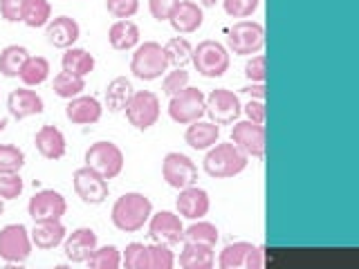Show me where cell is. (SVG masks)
<instances>
[{
  "instance_id": "7402d4cb",
  "label": "cell",
  "mask_w": 359,
  "mask_h": 269,
  "mask_svg": "<svg viewBox=\"0 0 359 269\" xmlns=\"http://www.w3.org/2000/svg\"><path fill=\"white\" fill-rule=\"evenodd\" d=\"M168 22H171V27L177 34H194L202 27L205 14H202V7L194 3V0H180L173 14L168 16Z\"/></svg>"
},
{
  "instance_id": "ac0fdd59",
  "label": "cell",
  "mask_w": 359,
  "mask_h": 269,
  "mask_svg": "<svg viewBox=\"0 0 359 269\" xmlns=\"http://www.w3.org/2000/svg\"><path fill=\"white\" fill-rule=\"evenodd\" d=\"M175 207H177V216H182L187 220H200L209 213L211 200H209V193L205 188L194 184V186L180 188Z\"/></svg>"
},
{
  "instance_id": "f1b7e54d",
  "label": "cell",
  "mask_w": 359,
  "mask_h": 269,
  "mask_svg": "<svg viewBox=\"0 0 359 269\" xmlns=\"http://www.w3.org/2000/svg\"><path fill=\"white\" fill-rule=\"evenodd\" d=\"M135 92V88L130 83V78L126 76H115L112 81L106 85V108L110 112H121L126 110L128 101Z\"/></svg>"
},
{
  "instance_id": "5b68a950",
  "label": "cell",
  "mask_w": 359,
  "mask_h": 269,
  "mask_svg": "<svg viewBox=\"0 0 359 269\" xmlns=\"http://www.w3.org/2000/svg\"><path fill=\"white\" fill-rule=\"evenodd\" d=\"M207 115L205 108V92L200 88L187 85L184 90H180L177 95L171 97L168 101V117H171L180 126H189L198 119Z\"/></svg>"
},
{
  "instance_id": "ffe728a7",
  "label": "cell",
  "mask_w": 359,
  "mask_h": 269,
  "mask_svg": "<svg viewBox=\"0 0 359 269\" xmlns=\"http://www.w3.org/2000/svg\"><path fill=\"white\" fill-rule=\"evenodd\" d=\"M101 115H104V108H101L97 97L79 95L67 101V106H65L67 121L76 123V126H93V123L101 119Z\"/></svg>"
},
{
  "instance_id": "7a4b0ae2",
  "label": "cell",
  "mask_w": 359,
  "mask_h": 269,
  "mask_svg": "<svg viewBox=\"0 0 359 269\" xmlns=\"http://www.w3.org/2000/svg\"><path fill=\"white\" fill-rule=\"evenodd\" d=\"M247 164H250V157H247L233 142L213 144L207 151L205 160H202L205 173L216 179H229V177L241 175L247 168Z\"/></svg>"
},
{
  "instance_id": "b9f144b4",
  "label": "cell",
  "mask_w": 359,
  "mask_h": 269,
  "mask_svg": "<svg viewBox=\"0 0 359 269\" xmlns=\"http://www.w3.org/2000/svg\"><path fill=\"white\" fill-rule=\"evenodd\" d=\"M261 5V0H222V7L231 18H250Z\"/></svg>"
},
{
  "instance_id": "f907efd6",
  "label": "cell",
  "mask_w": 359,
  "mask_h": 269,
  "mask_svg": "<svg viewBox=\"0 0 359 269\" xmlns=\"http://www.w3.org/2000/svg\"><path fill=\"white\" fill-rule=\"evenodd\" d=\"M7 128V119H0V132Z\"/></svg>"
},
{
  "instance_id": "6da1fadb",
  "label": "cell",
  "mask_w": 359,
  "mask_h": 269,
  "mask_svg": "<svg viewBox=\"0 0 359 269\" xmlns=\"http://www.w3.org/2000/svg\"><path fill=\"white\" fill-rule=\"evenodd\" d=\"M153 216V202L144 193L137 191H128L115 200L110 211L112 224L123 233H135L144 229V224H149V218Z\"/></svg>"
},
{
  "instance_id": "f6af8a7d",
  "label": "cell",
  "mask_w": 359,
  "mask_h": 269,
  "mask_svg": "<svg viewBox=\"0 0 359 269\" xmlns=\"http://www.w3.org/2000/svg\"><path fill=\"white\" fill-rule=\"evenodd\" d=\"M180 0H149V11L155 20H168V16L173 14V9L177 7Z\"/></svg>"
},
{
  "instance_id": "ab89813d",
  "label": "cell",
  "mask_w": 359,
  "mask_h": 269,
  "mask_svg": "<svg viewBox=\"0 0 359 269\" xmlns=\"http://www.w3.org/2000/svg\"><path fill=\"white\" fill-rule=\"evenodd\" d=\"M22 188H25V182H22L20 173L0 171V198L16 200L22 193Z\"/></svg>"
},
{
  "instance_id": "3957f363",
  "label": "cell",
  "mask_w": 359,
  "mask_h": 269,
  "mask_svg": "<svg viewBox=\"0 0 359 269\" xmlns=\"http://www.w3.org/2000/svg\"><path fill=\"white\" fill-rule=\"evenodd\" d=\"M130 72L140 81H155L168 72V59L164 54V45L155 41H144L137 45L130 59Z\"/></svg>"
},
{
  "instance_id": "e0dca14e",
  "label": "cell",
  "mask_w": 359,
  "mask_h": 269,
  "mask_svg": "<svg viewBox=\"0 0 359 269\" xmlns=\"http://www.w3.org/2000/svg\"><path fill=\"white\" fill-rule=\"evenodd\" d=\"M97 233L90 227H79L72 233L65 235L63 240V254L67 261L72 263H88V258L93 256V251L97 249Z\"/></svg>"
},
{
  "instance_id": "d6986e66",
  "label": "cell",
  "mask_w": 359,
  "mask_h": 269,
  "mask_svg": "<svg viewBox=\"0 0 359 269\" xmlns=\"http://www.w3.org/2000/svg\"><path fill=\"white\" fill-rule=\"evenodd\" d=\"M7 110H9V115L14 117L16 121H20V119L34 117V115H41V112L45 110V104H43L41 95H36L34 90H29L25 85V88L11 90V92H9V97H7Z\"/></svg>"
},
{
  "instance_id": "f546056e",
  "label": "cell",
  "mask_w": 359,
  "mask_h": 269,
  "mask_svg": "<svg viewBox=\"0 0 359 269\" xmlns=\"http://www.w3.org/2000/svg\"><path fill=\"white\" fill-rule=\"evenodd\" d=\"M50 76V61L45 56H27V61L22 63L18 78L22 81V85L27 88H36L41 83L48 81Z\"/></svg>"
},
{
  "instance_id": "4316f807",
  "label": "cell",
  "mask_w": 359,
  "mask_h": 269,
  "mask_svg": "<svg viewBox=\"0 0 359 269\" xmlns=\"http://www.w3.org/2000/svg\"><path fill=\"white\" fill-rule=\"evenodd\" d=\"M108 43L112 45V50L126 52L140 45V27L135 25L130 18L115 20L108 29Z\"/></svg>"
},
{
  "instance_id": "4dcf8cb0",
  "label": "cell",
  "mask_w": 359,
  "mask_h": 269,
  "mask_svg": "<svg viewBox=\"0 0 359 269\" xmlns=\"http://www.w3.org/2000/svg\"><path fill=\"white\" fill-rule=\"evenodd\" d=\"M52 20V3L50 0H25L22 5L20 22H25L27 27L39 29L45 27Z\"/></svg>"
},
{
  "instance_id": "ee69618b",
  "label": "cell",
  "mask_w": 359,
  "mask_h": 269,
  "mask_svg": "<svg viewBox=\"0 0 359 269\" xmlns=\"http://www.w3.org/2000/svg\"><path fill=\"white\" fill-rule=\"evenodd\" d=\"M106 9L117 20L133 18L140 11V0H106Z\"/></svg>"
},
{
  "instance_id": "83f0119b",
  "label": "cell",
  "mask_w": 359,
  "mask_h": 269,
  "mask_svg": "<svg viewBox=\"0 0 359 269\" xmlns=\"http://www.w3.org/2000/svg\"><path fill=\"white\" fill-rule=\"evenodd\" d=\"M95 65H97L95 56L83 48H67L65 54L61 56L63 70L70 74H76V76H83V78L95 70Z\"/></svg>"
},
{
  "instance_id": "8d00e7d4",
  "label": "cell",
  "mask_w": 359,
  "mask_h": 269,
  "mask_svg": "<svg viewBox=\"0 0 359 269\" xmlns=\"http://www.w3.org/2000/svg\"><path fill=\"white\" fill-rule=\"evenodd\" d=\"M121 263L128 269H151L149 261V244L144 242H130L121 254Z\"/></svg>"
},
{
  "instance_id": "cb8c5ba5",
  "label": "cell",
  "mask_w": 359,
  "mask_h": 269,
  "mask_svg": "<svg viewBox=\"0 0 359 269\" xmlns=\"http://www.w3.org/2000/svg\"><path fill=\"white\" fill-rule=\"evenodd\" d=\"M29 235H32V244L36 247V249L50 251V249H54V247L63 244L67 229L61 220L34 222V229L29 231Z\"/></svg>"
},
{
  "instance_id": "bcb514c9",
  "label": "cell",
  "mask_w": 359,
  "mask_h": 269,
  "mask_svg": "<svg viewBox=\"0 0 359 269\" xmlns=\"http://www.w3.org/2000/svg\"><path fill=\"white\" fill-rule=\"evenodd\" d=\"M22 5H25V0H0V16L7 22H20Z\"/></svg>"
},
{
  "instance_id": "52a82bcc",
  "label": "cell",
  "mask_w": 359,
  "mask_h": 269,
  "mask_svg": "<svg viewBox=\"0 0 359 269\" xmlns=\"http://www.w3.org/2000/svg\"><path fill=\"white\" fill-rule=\"evenodd\" d=\"M123 112H126V119L133 128L149 130L155 126L157 119H160V112H162L160 97L151 92V90H135Z\"/></svg>"
},
{
  "instance_id": "ba28073f",
  "label": "cell",
  "mask_w": 359,
  "mask_h": 269,
  "mask_svg": "<svg viewBox=\"0 0 359 269\" xmlns=\"http://www.w3.org/2000/svg\"><path fill=\"white\" fill-rule=\"evenodd\" d=\"M72 186H74L76 198L81 200L83 205H90V207L104 205L110 195L108 179L104 175H99L95 168H90V166L76 168L74 175H72Z\"/></svg>"
},
{
  "instance_id": "c3c4849f",
  "label": "cell",
  "mask_w": 359,
  "mask_h": 269,
  "mask_svg": "<svg viewBox=\"0 0 359 269\" xmlns=\"http://www.w3.org/2000/svg\"><path fill=\"white\" fill-rule=\"evenodd\" d=\"M241 92H243L245 97H250V99L265 101V97H267V88H265V83H250V85L241 88Z\"/></svg>"
},
{
  "instance_id": "d590c367",
  "label": "cell",
  "mask_w": 359,
  "mask_h": 269,
  "mask_svg": "<svg viewBox=\"0 0 359 269\" xmlns=\"http://www.w3.org/2000/svg\"><path fill=\"white\" fill-rule=\"evenodd\" d=\"M88 265L93 269H117L121 265V251L115 244H104L93 251V256L88 258Z\"/></svg>"
},
{
  "instance_id": "30bf717a",
  "label": "cell",
  "mask_w": 359,
  "mask_h": 269,
  "mask_svg": "<svg viewBox=\"0 0 359 269\" xmlns=\"http://www.w3.org/2000/svg\"><path fill=\"white\" fill-rule=\"evenodd\" d=\"M205 108H207L209 119L213 123H218V126H229V123L238 121V117L243 115L241 97L227 88L211 90L205 97Z\"/></svg>"
},
{
  "instance_id": "9a60e30c",
  "label": "cell",
  "mask_w": 359,
  "mask_h": 269,
  "mask_svg": "<svg viewBox=\"0 0 359 269\" xmlns=\"http://www.w3.org/2000/svg\"><path fill=\"white\" fill-rule=\"evenodd\" d=\"M231 142L238 146V149L247 157H256V160H263L265 157V126L263 123H254L250 119L245 121H233L231 128Z\"/></svg>"
},
{
  "instance_id": "277c9868",
  "label": "cell",
  "mask_w": 359,
  "mask_h": 269,
  "mask_svg": "<svg viewBox=\"0 0 359 269\" xmlns=\"http://www.w3.org/2000/svg\"><path fill=\"white\" fill-rule=\"evenodd\" d=\"M191 63L205 78H220L224 72L229 70V50L218 41H202L198 43L194 52H191Z\"/></svg>"
},
{
  "instance_id": "74e56055",
  "label": "cell",
  "mask_w": 359,
  "mask_h": 269,
  "mask_svg": "<svg viewBox=\"0 0 359 269\" xmlns=\"http://www.w3.org/2000/svg\"><path fill=\"white\" fill-rule=\"evenodd\" d=\"M25 166V153L16 144H0V171L20 173Z\"/></svg>"
},
{
  "instance_id": "603a6c76",
  "label": "cell",
  "mask_w": 359,
  "mask_h": 269,
  "mask_svg": "<svg viewBox=\"0 0 359 269\" xmlns=\"http://www.w3.org/2000/svg\"><path fill=\"white\" fill-rule=\"evenodd\" d=\"M34 146H36V151L45 157V160H61L67 151V144H65V134L52 126V123H45L36 130L34 134Z\"/></svg>"
},
{
  "instance_id": "2e32d148",
  "label": "cell",
  "mask_w": 359,
  "mask_h": 269,
  "mask_svg": "<svg viewBox=\"0 0 359 269\" xmlns=\"http://www.w3.org/2000/svg\"><path fill=\"white\" fill-rule=\"evenodd\" d=\"M182 220L173 211H157L149 218V238L153 242L164 244H180L182 242Z\"/></svg>"
},
{
  "instance_id": "7bdbcfd3",
  "label": "cell",
  "mask_w": 359,
  "mask_h": 269,
  "mask_svg": "<svg viewBox=\"0 0 359 269\" xmlns=\"http://www.w3.org/2000/svg\"><path fill=\"white\" fill-rule=\"evenodd\" d=\"M245 76L252 83H265L267 78V59L265 54H254L250 56V61L245 63Z\"/></svg>"
},
{
  "instance_id": "7c38bea8",
  "label": "cell",
  "mask_w": 359,
  "mask_h": 269,
  "mask_svg": "<svg viewBox=\"0 0 359 269\" xmlns=\"http://www.w3.org/2000/svg\"><path fill=\"white\" fill-rule=\"evenodd\" d=\"M162 179L171 188H187L198 182V166L184 153H166L162 160Z\"/></svg>"
},
{
  "instance_id": "60d3db41",
  "label": "cell",
  "mask_w": 359,
  "mask_h": 269,
  "mask_svg": "<svg viewBox=\"0 0 359 269\" xmlns=\"http://www.w3.org/2000/svg\"><path fill=\"white\" fill-rule=\"evenodd\" d=\"M189 85V72L184 70V67H173L171 72H166L164 74V81H162V90L168 95V97H173L177 95L180 90H184Z\"/></svg>"
},
{
  "instance_id": "681fc988",
  "label": "cell",
  "mask_w": 359,
  "mask_h": 269,
  "mask_svg": "<svg viewBox=\"0 0 359 269\" xmlns=\"http://www.w3.org/2000/svg\"><path fill=\"white\" fill-rule=\"evenodd\" d=\"M218 3H222V0H200V7H207V9H211V7H216Z\"/></svg>"
},
{
  "instance_id": "8992f818",
  "label": "cell",
  "mask_w": 359,
  "mask_h": 269,
  "mask_svg": "<svg viewBox=\"0 0 359 269\" xmlns=\"http://www.w3.org/2000/svg\"><path fill=\"white\" fill-rule=\"evenodd\" d=\"M265 48V29L256 20H238L227 32V50L238 56H254L261 54Z\"/></svg>"
},
{
  "instance_id": "484cf974",
  "label": "cell",
  "mask_w": 359,
  "mask_h": 269,
  "mask_svg": "<svg viewBox=\"0 0 359 269\" xmlns=\"http://www.w3.org/2000/svg\"><path fill=\"white\" fill-rule=\"evenodd\" d=\"M213 265H216V251L211 244L182 242V251H180V267L182 269H211Z\"/></svg>"
},
{
  "instance_id": "5bb4252c",
  "label": "cell",
  "mask_w": 359,
  "mask_h": 269,
  "mask_svg": "<svg viewBox=\"0 0 359 269\" xmlns=\"http://www.w3.org/2000/svg\"><path fill=\"white\" fill-rule=\"evenodd\" d=\"M65 211H67V202L54 188H41L27 202V213L34 222L61 220L65 216Z\"/></svg>"
},
{
  "instance_id": "1f68e13d",
  "label": "cell",
  "mask_w": 359,
  "mask_h": 269,
  "mask_svg": "<svg viewBox=\"0 0 359 269\" xmlns=\"http://www.w3.org/2000/svg\"><path fill=\"white\" fill-rule=\"evenodd\" d=\"M220 240V233H218V227L216 224H211L207 220H194L184 229L182 233V242H202V244H211L216 247Z\"/></svg>"
},
{
  "instance_id": "d6a6232c",
  "label": "cell",
  "mask_w": 359,
  "mask_h": 269,
  "mask_svg": "<svg viewBox=\"0 0 359 269\" xmlns=\"http://www.w3.org/2000/svg\"><path fill=\"white\" fill-rule=\"evenodd\" d=\"M27 48L22 45H7V48L0 50V74L7 76V78H14L18 76L22 63L27 61Z\"/></svg>"
},
{
  "instance_id": "f35d334b",
  "label": "cell",
  "mask_w": 359,
  "mask_h": 269,
  "mask_svg": "<svg viewBox=\"0 0 359 269\" xmlns=\"http://www.w3.org/2000/svg\"><path fill=\"white\" fill-rule=\"evenodd\" d=\"M149 261H151V269H171L175 265V254L171 251V244L164 242L149 244Z\"/></svg>"
},
{
  "instance_id": "e575fe53",
  "label": "cell",
  "mask_w": 359,
  "mask_h": 269,
  "mask_svg": "<svg viewBox=\"0 0 359 269\" xmlns=\"http://www.w3.org/2000/svg\"><path fill=\"white\" fill-rule=\"evenodd\" d=\"M191 52H194V45H191L184 36H173L164 45V54L168 59V65H173V67H184L187 63H191Z\"/></svg>"
},
{
  "instance_id": "44dd1931",
  "label": "cell",
  "mask_w": 359,
  "mask_h": 269,
  "mask_svg": "<svg viewBox=\"0 0 359 269\" xmlns=\"http://www.w3.org/2000/svg\"><path fill=\"white\" fill-rule=\"evenodd\" d=\"M45 36H48V43L54 45V48L67 50L74 48V43L81 36V27L70 16H56L45 25Z\"/></svg>"
},
{
  "instance_id": "816d5d0a",
  "label": "cell",
  "mask_w": 359,
  "mask_h": 269,
  "mask_svg": "<svg viewBox=\"0 0 359 269\" xmlns=\"http://www.w3.org/2000/svg\"><path fill=\"white\" fill-rule=\"evenodd\" d=\"M3 213H5V200L0 198V216H3Z\"/></svg>"
},
{
  "instance_id": "d4e9b609",
  "label": "cell",
  "mask_w": 359,
  "mask_h": 269,
  "mask_svg": "<svg viewBox=\"0 0 359 269\" xmlns=\"http://www.w3.org/2000/svg\"><path fill=\"white\" fill-rule=\"evenodd\" d=\"M184 142L194 151H209L213 144L220 142V126L213 121H194L184 130Z\"/></svg>"
},
{
  "instance_id": "7dc6e473",
  "label": "cell",
  "mask_w": 359,
  "mask_h": 269,
  "mask_svg": "<svg viewBox=\"0 0 359 269\" xmlns=\"http://www.w3.org/2000/svg\"><path fill=\"white\" fill-rule=\"evenodd\" d=\"M245 117L254 121V123H263L265 126V101H258V99H250L247 104L243 106Z\"/></svg>"
},
{
  "instance_id": "4fadbf2b",
  "label": "cell",
  "mask_w": 359,
  "mask_h": 269,
  "mask_svg": "<svg viewBox=\"0 0 359 269\" xmlns=\"http://www.w3.org/2000/svg\"><path fill=\"white\" fill-rule=\"evenodd\" d=\"M265 263L263 249L254 242H231L218 256L220 269H261Z\"/></svg>"
},
{
  "instance_id": "836d02e7",
  "label": "cell",
  "mask_w": 359,
  "mask_h": 269,
  "mask_svg": "<svg viewBox=\"0 0 359 269\" xmlns=\"http://www.w3.org/2000/svg\"><path fill=\"white\" fill-rule=\"evenodd\" d=\"M52 90H54V95L56 97H61V99H74L79 97L86 90V81H83V76H76V74H70V72H59L54 76V83H52Z\"/></svg>"
},
{
  "instance_id": "9c48e42d",
  "label": "cell",
  "mask_w": 359,
  "mask_h": 269,
  "mask_svg": "<svg viewBox=\"0 0 359 269\" xmlns=\"http://www.w3.org/2000/svg\"><path fill=\"white\" fill-rule=\"evenodd\" d=\"M86 166L95 168L99 175H104L106 179H115L123 171V153L117 144L112 142H95L86 151Z\"/></svg>"
},
{
  "instance_id": "8fae6325",
  "label": "cell",
  "mask_w": 359,
  "mask_h": 269,
  "mask_svg": "<svg viewBox=\"0 0 359 269\" xmlns=\"http://www.w3.org/2000/svg\"><path fill=\"white\" fill-rule=\"evenodd\" d=\"M32 235L25 224H7L0 229V261L25 263L32 256Z\"/></svg>"
}]
</instances>
